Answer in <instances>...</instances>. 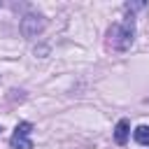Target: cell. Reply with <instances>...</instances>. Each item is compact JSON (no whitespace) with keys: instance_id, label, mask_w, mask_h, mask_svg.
<instances>
[{"instance_id":"obj_3","label":"cell","mask_w":149,"mask_h":149,"mask_svg":"<svg viewBox=\"0 0 149 149\" xmlns=\"http://www.w3.org/2000/svg\"><path fill=\"white\" fill-rule=\"evenodd\" d=\"M44 26H47V21L40 14H28L21 21V33H23V37H35L37 33L44 30Z\"/></svg>"},{"instance_id":"obj_4","label":"cell","mask_w":149,"mask_h":149,"mask_svg":"<svg viewBox=\"0 0 149 149\" xmlns=\"http://www.w3.org/2000/svg\"><path fill=\"white\" fill-rule=\"evenodd\" d=\"M128 133H130V123L126 119H121L116 123V128H114V142L116 144H126L128 142Z\"/></svg>"},{"instance_id":"obj_6","label":"cell","mask_w":149,"mask_h":149,"mask_svg":"<svg viewBox=\"0 0 149 149\" xmlns=\"http://www.w3.org/2000/svg\"><path fill=\"white\" fill-rule=\"evenodd\" d=\"M0 130H2V128H0Z\"/></svg>"},{"instance_id":"obj_1","label":"cell","mask_w":149,"mask_h":149,"mask_svg":"<svg viewBox=\"0 0 149 149\" xmlns=\"http://www.w3.org/2000/svg\"><path fill=\"white\" fill-rule=\"evenodd\" d=\"M107 35H109L112 49H116V51H128V49L133 47V42H135V21H133V16H126L123 21L114 23Z\"/></svg>"},{"instance_id":"obj_2","label":"cell","mask_w":149,"mask_h":149,"mask_svg":"<svg viewBox=\"0 0 149 149\" xmlns=\"http://www.w3.org/2000/svg\"><path fill=\"white\" fill-rule=\"evenodd\" d=\"M30 133H33V123L30 121H21L16 123L12 137H9V144L14 149H33V140H30Z\"/></svg>"},{"instance_id":"obj_5","label":"cell","mask_w":149,"mask_h":149,"mask_svg":"<svg viewBox=\"0 0 149 149\" xmlns=\"http://www.w3.org/2000/svg\"><path fill=\"white\" fill-rule=\"evenodd\" d=\"M133 137H135L137 144L149 147V126H137V128L133 130Z\"/></svg>"}]
</instances>
